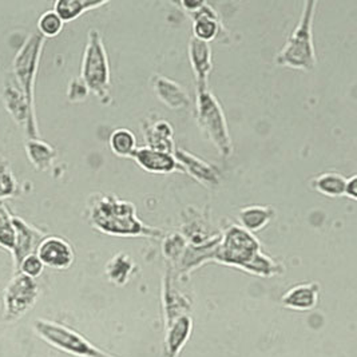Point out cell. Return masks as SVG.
<instances>
[{
  "label": "cell",
  "mask_w": 357,
  "mask_h": 357,
  "mask_svg": "<svg viewBox=\"0 0 357 357\" xmlns=\"http://www.w3.org/2000/svg\"><path fill=\"white\" fill-rule=\"evenodd\" d=\"M211 261L243 269L256 276L273 277L284 273V265L264 255L259 240L234 224H229L221 233V241L214 249Z\"/></svg>",
  "instance_id": "6da1fadb"
},
{
  "label": "cell",
  "mask_w": 357,
  "mask_h": 357,
  "mask_svg": "<svg viewBox=\"0 0 357 357\" xmlns=\"http://www.w3.org/2000/svg\"><path fill=\"white\" fill-rule=\"evenodd\" d=\"M89 221L98 231L115 237H160L162 231L147 227L138 217L135 206L115 195H94L90 197Z\"/></svg>",
  "instance_id": "7a4b0ae2"
},
{
  "label": "cell",
  "mask_w": 357,
  "mask_h": 357,
  "mask_svg": "<svg viewBox=\"0 0 357 357\" xmlns=\"http://www.w3.org/2000/svg\"><path fill=\"white\" fill-rule=\"evenodd\" d=\"M316 0H310L304 4L296 29L288 38L285 46L277 54V66L303 71L314 70L317 65L313 38V19L316 14Z\"/></svg>",
  "instance_id": "3957f363"
},
{
  "label": "cell",
  "mask_w": 357,
  "mask_h": 357,
  "mask_svg": "<svg viewBox=\"0 0 357 357\" xmlns=\"http://www.w3.org/2000/svg\"><path fill=\"white\" fill-rule=\"evenodd\" d=\"M81 78L102 105L112 103V73L107 52L97 30H90L82 61Z\"/></svg>",
  "instance_id": "277c9868"
},
{
  "label": "cell",
  "mask_w": 357,
  "mask_h": 357,
  "mask_svg": "<svg viewBox=\"0 0 357 357\" xmlns=\"http://www.w3.org/2000/svg\"><path fill=\"white\" fill-rule=\"evenodd\" d=\"M197 122L222 157H230L233 145L224 110L208 87H197Z\"/></svg>",
  "instance_id": "5b68a950"
},
{
  "label": "cell",
  "mask_w": 357,
  "mask_h": 357,
  "mask_svg": "<svg viewBox=\"0 0 357 357\" xmlns=\"http://www.w3.org/2000/svg\"><path fill=\"white\" fill-rule=\"evenodd\" d=\"M33 332L45 342L70 356L116 357L102 351L73 328L46 319H36L33 321Z\"/></svg>",
  "instance_id": "8992f818"
},
{
  "label": "cell",
  "mask_w": 357,
  "mask_h": 357,
  "mask_svg": "<svg viewBox=\"0 0 357 357\" xmlns=\"http://www.w3.org/2000/svg\"><path fill=\"white\" fill-rule=\"evenodd\" d=\"M46 39L39 33H31L24 40L13 61V75L22 89L30 110L35 113V81L39 70Z\"/></svg>",
  "instance_id": "52a82bcc"
},
{
  "label": "cell",
  "mask_w": 357,
  "mask_h": 357,
  "mask_svg": "<svg viewBox=\"0 0 357 357\" xmlns=\"http://www.w3.org/2000/svg\"><path fill=\"white\" fill-rule=\"evenodd\" d=\"M39 297L38 282L20 272H17L7 284L3 294V319L7 323H14L33 308Z\"/></svg>",
  "instance_id": "ba28073f"
},
{
  "label": "cell",
  "mask_w": 357,
  "mask_h": 357,
  "mask_svg": "<svg viewBox=\"0 0 357 357\" xmlns=\"http://www.w3.org/2000/svg\"><path fill=\"white\" fill-rule=\"evenodd\" d=\"M1 100L6 110L14 118L17 125L24 128L29 139H42L38 128L36 114L30 110L27 99L19 87L13 73H8L4 78L1 87Z\"/></svg>",
  "instance_id": "9c48e42d"
},
{
  "label": "cell",
  "mask_w": 357,
  "mask_h": 357,
  "mask_svg": "<svg viewBox=\"0 0 357 357\" xmlns=\"http://www.w3.org/2000/svg\"><path fill=\"white\" fill-rule=\"evenodd\" d=\"M181 6L193 19V36L195 39L209 43L220 33V19L217 13L205 1H182Z\"/></svg>",
  "instance_id": "30bf717a"
},
{
  "label": "cell",
  "mask_w": 357,
  "mask_h": 357,
  "mask_svg": "<svg viewBox=\"0 0 357 357\" xmlns=\"http://www.w3.org/2000/svg\"><path fill=\"white\" fill-rule=\"evenodd\" d=\"M36 256L45 266L55 271H66L71 268L75 261L73 246L58 236H47L38 246Z\"/></svg>",
  "instance_id": "8fae6325"
},
{
  "label": "cell",
  "mask_w": 357,
  "mask_h": 357,
  "mask_svg": "<svg viewBox=\"0 0 357 357\" xmlns=\"http://www.w3.org/2000/svg\"><path fill=\"white\" fill-rule=\"evenodd\" d=\"M14 227H15V248L11 252L13 261H14V269L15 273L19 271L20 262L24 260L27 256L35 255L39 244L49 236L43 230L33 227L24 221L23 218L14 215Z\"/></svg>",
  "instance_id": "7c38bea8"
},
{
  "label": "cell",
  "mask_w": 357,
  "mask_h": 357,
  "mask_svg": "<svg viewBox=\"0 0 357 357\" xmlns=\"http://www.w3.org/2000/svg\"><path fill=\"white\" fill-rule=\"evenodd\" d=\"M131 158L147 173L169 174L176 170L183 172L174 154H167L163 151L153 150L150 147H137Z\"/></svg>",
  "instance_id": "4fadbf2b"
},
{
  "label": "cell",
  "mask_w": 357,
  "mask_h": 357,
  "mask_svg": "<svg viewBox=\"0 0 357 357\" xmlns=\"http://www.w3.org/2000/svg\"><path fill=\"white\" fill-rule=\"evenodd\" d=\"M174 157L177 162L181 165L182 170L189 173L199 183L211 188V186H217L221 182L220 170L211 163L206 162L181 149L174 151Z\"/></svg>",
  "instance_id": "5bb4252c"
},
{
  "label": "cell",
  "mask_w": 357,
  "mask_h": 357,
  "mask_svg": "<svg viewBox=\"0 0 357 357\" xmlns=\"http://www.w3.org/2000/svg\"><path fill=\"white\" fill-rule=\"evenodd\" d=\"M165 348L169 357H178L181 351L190 339L193 332V320L190 314L181 316L169 324H165Z\"/></svg>",
  "instance_id": "9a60e30c"
},
{
  "label": "cell",
  "mask_w": 357,
  "mask_h": 357,
  "mask_svg": "<svg viewBox=\"0 0 357 357\" xmlns=\"http://www.w3.org/2000/svg\"><path fill=\"white\" fill-rule=\"evenodd\" d=\"M189 61L195 73L197 87H208L209 74L213 68L211 62V49L209 43L201 42L195 39V36L190 38L189 42Z\"/></svg>",
  "instance_id": "2e32d148"
},
{
  "label": "cell",
  "mask_w": 357,
  "mask_h": 357,
  "mask_svg": "<svg viewBox=\"0 0 357 357\" xmlns=\"http://www.w3.org/2000/svg\"><path fill=\"white\" fill-rule=\"evenodd\" d=\"M153 90L157 98L169 109L178 110L190 105V98L185 89L177 82L172 81L160 74L153 77Z\"/></svg>",
  "instance_id": "e0dca14e"
},
{
  "label": "cell",
  "mask_w": 357,
  "mask_h": 357,
  "mask_svg": "<svg viewBox=\"0 0 357 357\" xmlns=\"http://www.w3.org/2000/svg\"><path fill=\"white\" fill-rule=\"evenodd\" d=\"M320 285L317 282L298 284L292 287L288 292L281 297V303L285 308L307 312L316 308L319 303Z\"/></svg>",
  "instance_id": "ac0fdd59"
},
{
  "label": "cell",
  "mask_w": 357,
  "mask_h": 357,
  "mask_svg": "<svg viewBox=\"0 0 357 357\" xmlns=\"http://www.w3.org/2000/svg\"><path fill=\"white\" fill-rule=\"evenodd\" d=\"M142 130L146 139L147 147L167 154H174V131L167 121H150L145 123Z\"/></svg>",
  "instance_id": "d6986e66"
},
{
  "label": "cell",
  "mask_w": 357,
  "mask_h": 357,
  "mask_svg": "<svg viewBox=\"0 0 357 357\" xmlns=\"http://www.w3.org/2000/svg\"><path fill=\"white\" fill-rule=\"evenodd\" d=\"M192 310L190 300L178 292L172 282L170 273L165 277L163 282V314H165V324L172 323L173 320L178 319L181 316L189 314Z\"/></svg>",
  "instance_id": "ffe728a7"
},
{
  "label": "cell",
  "mask_w": 357,
  "mask_h": 357,
  "mask_svg": "<svg viewBox=\"0 0 357 357\" xmlns=\"http://www.w3.org/2000/svg\"><path fill=\"white\" fill-rule=\"evenodd\" d=\"M275 218V209L271 206L252 205L245 206L238 214L240 227L249 233L260 231L269 225V222Z\"/></svg>",
  "instance_id": "44dd1931"
},
{
  "label": "cell",
  "mask_w": 357,
  "mask_h": 357,
  "mask_svg": "<svg viewBox=\"0 0 357 357\" xmlns=\"http://www.w3.org/2000/svg\"><path fill=\"white\" fill-rule=\"evenodd\" d=\"M135 269H137V265L130 256L128 253L119 252L106 264L105 272H106L107 280L112 284L116 287H123L134 275Z\"/></svg>",
  "instance_id": "7402d4cb"
},
{
  "label": "cell",
  "mask_w": 357,
  "mask_h": 357,
  "mask_svg": "<svg viewBox=\"0 0 357 357\" xmlns=\"http://www.w3.org/2000/svg\"><path fill=\"white\" fill-rule=\"evenodd\" d=\"M26 154L29 161L39 172H45L56 160V150L43 139H29L26 142Z\"/></svg>",
  "instance_id": "603a6c76"
},
{
  "label": "cell",
  "mask_w": 357,
  "mask_h": 357,
  "mask_svg": "<svg viewBox=\"0 0 357 357\" xmlns=\"http://www.w3.org/2000/svg\"><path fill=\"white\" fill-rule=\"evenodd\" d=\"M107 1H90V0H58L54 3V11L56 15L68 23L81 17L84 13L100 8Z\"/></svg>",
  "instance_id": "cb8c5ba5"
},
{
  "label": "cell",
  "mask_w": 357,
  "mask_h": 357,
  "mask_svg": "<svg viewBox=\"0 0 357 357\" xmlns=\"http://www.w3.org/2000/svg\"><path fill=\"white\" fill-rule=\"evenodd\" d=\"M347 178L336 172H326L312 179V188L326 197H341L345 192Z\"/></svg>",
  "instance_id": "d4e9b609"
},
{
  "label": "cell",
  "mask_w": 357,
  "mask_h": 357,
  "mask_svg": "<svg viewBox=\"0 0 357 357\" xmlns=\"http://www.w3.org/2000/svg\"><path fill=\"white\" fill-rule=\"evenodd\" d=\"M114 154L123 158H131L137 150V138L128 129H115L109 139Z\"/></svg>",
  "instance_id": "484cf974"
},
{
  "label": "cell",
  "mask_w": 357,
  "mask_h": 357,
  "mask_svg": "<svg viewBox=\"0 0 357 357\" xmlns=\"http://www.w3.org/2000/svg\"><path fill=\"white\" fill-rule=\"evenodd\" d=\"M15 227H14V215L8 206L0 201V248L8 250L10 253L15 248Z\"/></svg>",
  "instance_id": "4316f807"
},
{
  "label": "cell",
  "mask_w": 357,
  "mask_h": 357,
  "mask_svg": "<svg viewBox=\"0 0 357 357\" xmlns=\"http://www.w3.org/2000/svg\"><path fill=\"white\" fill-rule=\"evenodd\" d=\"M19 195L20 188L13 173L11 165L4 157H0V201L7 198H15Z\"/></svg>",
  "instance_id": "83f0119b"
},
{
  "label": "cell",
  "mask_w": 357,
  "mask_h": 357,
  "mask_svg": "<svg viewBox=\"0 0 357 357\" xmlns=\"http://www.w3.org/2000/svg\"><path fill=\"white\" fill-rule=\"evenodd\" d=\"M63 20L56 15L54 10H50L43 13L38 19V31L46 39V38H55L63 30Z\"/></svg>",
  "instance_id": "f1b7e54d"
},
{
  "label": "cell",
  "mask_w": 357,
  "mask_h": 357,
  "mask_svg": "<svg viewBox=\"0 0 357 357\" xmlns=\"http://www.w3.org/2000/svg\"><path fill=\"white\" fill-rule=\"evenodd\" d=\"M186 245H188L186 237H183L182 234L179 233L170 234L163 243V255L169 260L174 261L177 264L186 249Z\"/></svg>",
  "instance_id": "f546056e"
},
{
  "label": "cell",
  "mask_w": 357,
  "mask_h": 357,
  "mask_svg": "<svg viewBox=\"0 0 357 357\" xmlns=\"http://www.w3.org/2000/svg\"><path fill=\"white\" fill-rule=\"evenodd\" d=\"M43 271H45V265L35 253V255L27 256L24 260L20 262V266H19L17 272H20V273H23L27 277H31L35 280L43 273Z\"/></svg>",
  "instance_id": "4dcf8cb0"
},
{
  "label": "cell",
  "mask_w": 357,
  "mask_h": 357,
  "mask_svg": "<svg viewBox=\"0 0 357 357\" xmlns=\"http://www.w3.org/2000/svg\"><path fill=\"white\" fill-rule=\"evenodd\" d=\"M89 89L87 86L83 83L81 78H74L68 84V90H67V98L70 102L77 103V102H83L87 99L89 96Z\"/></svg>",
  "instance_id": "1f68e13d"
},
{
  "label": "cell",
  "mask_w": 357,
  "mask_h": 357,
  "mask_svg": "<svg viewBox=\"0 0 357 357\" xmlns=\"http://www.w3.org/2000/svg\"><path fill=\"white\" fill-rule=\"evenodd\" d=\"M344 195L349 197L351 199H356L357 198V177L356 176H352L351 178H347L345 182V192Z\"/></svg>",
  "instance_id": "d6a6232c"
}]
</instances>
